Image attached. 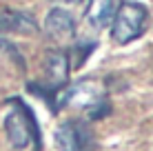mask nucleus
Here are the masks:
<instances>
[{
    "label": "nucleus",
    "mask_w": 153,
    "mask_h": 151,
    "mask_svg": "<svg viewBox=\"0 0 153 151\" xmlns=\"http://www.w3.org/2000/svg\"><path fill=\"white\" fill-rule=\"evenodd\" d=\"M7 105L11 109L4 116L2 127H4L9 144L16 151L27 149L29 144H36L40 149V129H38V120H36L31 107L20 98H9Z\"/></svg>",
    "instance_id": "obj_1"
},
{
    "label": "nucleus",
    "mask_w": 153,
    "mask_h": 151,
    "mask_svg": "<svg viewBox=\"0 0 153 151\" xmlns=\"http://www.w3.org/2000/svg\"><path fill=\"white\" fill-rule=\"evenodd\" d=\"M149 18V9L138 0H124L118 4L111 20V38L118 45L133 42L135 38H140L142 29Z\"/></svg>",
    "instance_id": "obj_2"
},
{
    "label": "nucleus",
    "mask_w": 153,
    "mask_h": 151,
    "mask_svg": "<svg viewBox=\"0 0 153 151\" xmlns=\"http://www.w3.org/2000/svg\"><path fill=\"white\" fill-rule=\"evenodd\" d=\"M56 144L58 151H91V129L82 120H65L56 129Z\"/></svg>",
    "instance_id": "obj_3"
},
{
    "label": "nucleus",
    "mask_w": 153,
    "mask_h": 151,
    "mask_svg": "<svg viewBox=\"0 0 153 151\" xmlns=\"http://www.w3.org/2000/svg\"><path fill=\"white\" fill-rule=\"evenodd\" d=\"M69 80V58H67L65 51H49L45 58V87H36L38 91L33 93H45V91H51L56 98V93L62 89V85Z\"/></svg>",
    "instance_id": "obj_4"
},
{
    "label": "nucleus",
    "mask_w": 153,
    "mask_h": 151,
    "mask_svg": "<svg viewBox=\"0 0 153 151\" xmlns=\"http://www.w3.org/2000/svg\"><path fill=\"white\" fill-rule=\"evenodd\" d=\"M45 33L49 36L53 42H71L76 38V18L67 11V9H51L45 16V25H42Z\"/></svg>",
    "instance_id": "obj_5"
},
{
    "label": "nucleus",
    "mask_w": 153,
    "mask_h": 151,
    "mask_svg": "<svg viewBox=\"0 0 153 151\" xmlns=\"http://www.w3.org/2000/svg\"><path fill=\"white\" fill-rule=\"evenodd\" d=\"M0 33L31 36V33H38V22L33 20V16L25 11H18L11 7H0Z\"/></svg>",
    "instance_id": "obj_6"
},
{
    "label": "nucleus",
    "mask_w": 153,
    "mask_h": 151,
    "mask_svg": "<svg viewBox=\"0 0 153 151\" xmlns=\"http://www.w3.org/2000/svg\"><path fill=\"white\" fill-rule=\"evenodd\" d=\"M115 9H118L115 0H89L87 11H84V20H87L89 27L100 31L104 27H109V22L113 20Z\"/></svg>",
    "instance_id": "obj_7"
},
{
    "label": "nucleus",
    "mask_w": 153,
    "mask_h": 151,
    "mask_svg": "<svg viewBox=\"0 0 153 151\" xmlns=\"http://www.w3.org/2000/svg\"><path fill=\"white\" fill-rule=\"evenodd\" d=\"M60 2H73L76 4V2H82V0H60Z\"/></svg>",
    "instance_id": "obj_8"
}]
</instances>
